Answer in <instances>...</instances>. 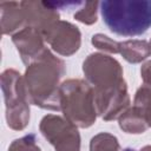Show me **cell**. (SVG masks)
Returning a JSON list of instances; mask_svg holds the SVG:
<instances>
[{
    "instance_id": "52a82bcc",
    "label": "cell",
    "mask_w": 151,
    "mask_h": 151,
    "mask_svg": "<svg viewBox=\"0 0 151 151\" xmlns=\"http://www.w3.org/2000/svg\"><path fill=\"white\" fill-rule=\"evenodd\" d=\"M46 44L53 52L63 57H71L81 46L80 29L66 20H58L41 32Z\"/></svg>"
},
{
    "instance_id": "ac0fdd59",
    "label": "cell",
    "mask_w": 151,
    "mask_h": 151,
    "mask_svg": "<svg viewBox=\"0 0 151 151\" xmlns=\"http://www.w3.org/2000/svg\"><path fill=\"white\" fill-rule=\"evenodd\" d=\"M140 77L143 80V85L151 87V59L146 60L140 67Z\"/></svg>"
},
{
    "instance_id": "8fae6325",
    "label": "cell",
    "mask_w": 151,
    "mask_h": 151,
    "mask_svg": "<svg viewBox=\"0 0 151 151\" xmlns=\"http://www.w3.org/2000/svg\"><path fill=\"white\" fill-rule=\"evenodd\" d=\"M118 54L130 64H140L151 57V45L144 39L118 41Z\"/></svg>"
},
{
    "instance_id": "6da1fadb",
    "label": "cell",
    "mask_w": 151,
    "mask_h": 151,
    "mask_svg": "<svg viewBox=\"0 0 151 151\" xmlns=\"http://www.w3.org/2000/svg\"><path fill=\"white\" fill-rule=\"evenodd\" d=\"M83 73L93 90L97 114L103 120H116L131 106L124 71L116 58L91 53L83 61Z\"/></svg>"
},
{
    "instance_id": "5bb4252c",
    "label": "cell",
    "mask_w": 151,
    "mask_h": 151,
    "mask_svg": "<svg viewBox=\"0 0 151 151\" xmlns=\"http://www.w3.org/2000/svg\"><path fill=\"white\" fill-rule=\"evenodd\" d=\"M90 151H123L118 138L110 132H99L90 140Z\"/></svg>"
},
{
    "instance_id": "7a4b0ae2",
    "label": "cell",
    "mask_w": 151,
    "mask_h": 151,
    "mask_svg": "<svg viewBox=\"0 0 151 151\" xmlns=\"http://www.w3.org/2000/svg\"><path fill=\"white\" fill-rule=\"evenodd\" d=\"M65 73L64 60L50 50L26 66L22 77L29 103L42 110L60 111V85Z\"/></svg>"
},
{
    "instance_id": "3957f363",
    "label": "cell",
    "mask_w": 151,
    "mask_h": 151,
    "mask_svg": "<svg viewBox=\"0 0 151 151\" xmlns=\"http://www.w3.org/2000/svg\"><path fill=\"white\" fill-rule=\"evenodd\" d=\"M99 11L107 28L120 37H138L151 27L149 0H105Z\"/></svg>"
},
{
    "instance_id": "4fadbf2b",
    "label": "cell",
    "mask_w": 151,
    "mask_h": 151,
    "mask_svg": "<svg viewBox=\"0 0 151 151\" xmlns=\"http://www.w3.org/2000/svg\"><path fill=\"white\" fill-rule=\"evenodd\" d=\"M147 122L151 127V87L142 85L134 93L132 105Z\"/></svg>"
},
{
    "instance_id": "30bf717a",
    "label": "cell",
    "mask_w": 151,
    "mask_h": 151,
    "mask_svg": "<svg viewBox=\"0 0 151 151\" xmlns=\"http://www.w3.org/2000/svg\"><path fill=\"white\" fill-rule=\"evenodd\" d=\"M1 32L4 35H13L26 27L25 14L20 2L17 1H1Z\"/></svg>"
},
{
    "instance_id": "9a60e30c",
    "label": "cell",
    "mask_w": 151,
    "mask_h": 151,
    "mask_svg": "<svg viewBox=\"0 0 151 151\" xmlns=\"http://www.w3.org/2000/svg\"><path fill=\"white\" fill-rule=\"evenodd\" d=\"M100 2L98 1H87L78 8V11L73 14L74 19L84 25H93L97 22L98 19V11H99Z\"/></svg>"
},
{
    "instance_id": "277c9868",
    "label": "cell",
    "mask_w": 151,
    "mask_h": 151,
    "mask_svg": "<svg viewBox=\"0 0 151 151\" xmlns=\"http://www.w3.org/2000/svg\"><path fill=\"white\" fill-rule=\"evenodd\" d=\"M60 111L78 129L92 126L98 114L91 85L79 78L64 80L60 85Z\"/></svg>"
},
{
    "instance_id": "e0dca14e",
    "label": "cell",
    "mask_w": 151,
    "mask_h": 151,
    "mask_svg": "<svg viewBox=\"0 0 151 151\" xmlns=\"http://www.w3.org/2000/svg\"><path fill=\"white\" fill-rule=\"evenodd\" d=\"M7 151H41V149L37 144L35 134L29 133L24 137L14 139L9 144Z\"/></svg>"
},
{
    "instance_id": "5b68a950",
    "label": "cell",
    "mask_w": 151,
    "mask_h": 151,
    "mask_svg": "<svg viewBox=\"0 0 151 151\" xmlns=\"http://www.w3.org/2000/svg\"><path fill=\"white\" fill-rule=\"evenodd\" d=\"M1 90L5 100V118L7 126L14 131H22L29 123V100L24 77L14 68L1 73Z\"/></svg>"
},
{
    "instance_id": "d6986e66",
    "label": "cell",
    "mask_w": 151,
    "mask_h": 151,
    "mask_svg": "<svg viewBox=\"0 0 151 151\" xmlns=\"http://www.w3.org/2000/svg\"><path fill=\"white\" fill-rule=\"evenodd\" d=\"M123 151H151V145H145L138 150L132 149V147H125V149H123Z\"/></svg>"
},
{
    "instance_id": "2e32d148",
    "label": "cell",
    "mask_w": 151,
    "mask_h": 151,
    "mask_svg": "<svg viewBox=\"0 0 151 151\" xmlns=\"http://www.w3.org/2000/svg\"><path fill=\"white\" fill-rule=\"evenodd\" d=\"M91 44L97 50H99L101 53L118 54V41L111 39L110 37H107L103 33L93 34L92 38H91Z\"/></svg>"
},
{
    "instance_id": "ffe728a7",
    "label": "cell",
    "mask_w": 151,
    "mask_h": 151,
    "mask_svg": "<svg viewBox=\"0 0 151 151\" xmlns=\"http://www.w3.org/2000/svg\"><path fill=\"white\" fill-rule=\"evenodd\" d=\"M150 45H151V40H150Z\"/></svg>"
},
{
    "instance_id": "9c48e42d",
    "label": "cell",
    "mask_w": 151,
    "mask_h": 151,
    "mask_svg": "<svg viewBox=\"0 0 151 151\" xmlns=\"http://www.w3.org/2000/svg\"><path fill=\"white\" fill-rule=\"evenodd\" d=\"M22 7L26 27H33L40 33L53 22L60 20L58 8L52 2L46 1H20Z\"/></svg>"
},
{
    "instance_id": "8992f818",
    "label": "cell",
    "mask_w": 151,
    "mask_h": 151,
    "mask_svg": "<svg viewBox=\"0 0 151 151\" xmlns=\"http://www.w3.org/2000/svg\"><path fill=\"white\" fill-rule=\"evenodd\" d=\"M44 138L55 151H80V133L78 127L61 116L46 114L39 123Z\"/></svg>"
},
{
    "instance_id": "7c38bea8",
    "label": "cell",
    "mask_w": 151,
    "mask_h": 151,
    "mask_svg": "<svg viewBox=\"0 0 151 151\" xmlns=\"http://www.w3.org/2000/svg\"><path fill=\"white\" fill-rule=\"evenodd\" d=\"M118 125L120 130H123V132L130 133V134L144 133L150 127L145 118L133 106H130L118 118Z\"/></svg>"
},
{
    "instance_id": "ba28073f",
    "label": "cell",
    "mask_w": 151,
    "mask_h": 151,
    "mask_svg": "<svg viewBox=\"0 0 151 151\" xmlns=\"http://www.w3.org/2000/svg\"><path fill=\"white\" fill-rule=\"evenodd\" d=\"M12 42L14 44L21 61L26 66L38 60L48 50L46 47V41L42 34L29 26L13 34Z\"/></svg>"
}]
</instances>
